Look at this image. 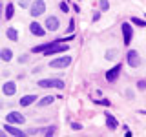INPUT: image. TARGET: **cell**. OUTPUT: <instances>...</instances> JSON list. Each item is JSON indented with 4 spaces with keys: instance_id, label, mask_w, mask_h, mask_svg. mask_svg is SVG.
Listing matches in <instances>:
<instances>
[{
    "instance_id": "6da1fadb",
    "label": "cell",
    "mask_w": 146,
    "mask_h": 137,
    "mask_svg": "<svg viewBox=\"0 0 146 137\" xmlns=\"http://www.w3.org/2000/svg\"><path fill=\"white\" fill-rule=\"evenodd\" d=\"M70 49V46L64 44V42H49V44H42V46H35L31 49V53H40L42 51L44 55H53V53H66Z\"/></svg>"
},
{
    "instance_id": "7a4b0ae2",
    "label": "cell",
    "mask_w": 146,
    "mask_h": 137,
    "mask_svg": "<svg viewBox=\"0 0 146 137\" xmlns=\"http://www.w3.org/2000/svg\"><path fill=\"white\" fill-rule=\"evenodd\" d=\"M38 86H40V88H57V90H62L66 84H64L60 79H42V80H38Z\"/></svg>"
},
{
    "instance_id": "3957f363",
    "label": "cell",
    "mask_w": 146,
    "mask_h": 137,
    "mask_svg": "<svg viewBox=\"0 0 146 137\" xmlns=\"http://www.w3.org/2000/svg\"><path fill=\"white\" fill-rule=\"evenodd\" d=\"M70 64H71V57L66 55V57H58V59H55V61H51V62H49V68L58 70V68H68Z\"/></svg>"
},
{
    "instance_id": "277c9868",
    "label": "cell",
    "mask_w": 146,
    "mask_h": 137,
    "mask_svg": "<svg viewBox=\"0 0 146 137\" xmlns=\"http://www.w3.org/2000/svg\"><path fill=\"white\" fill-rule=\"evenodd\" d=\"M44 11H46V4H44V0H35V2H33V6L29 7L31 17H40Z\"/></svg>"
},
{
    "instance_id": "5b68a950",
    "label": "cell",
    "mask_w": 146,
    "mask_h": 137,
    "mask_svg": "<svg viewBox=\"0 0 146 137\" xmlns=\"http://www.w3.org/2000/svg\"><path fill=\"white\" fill-rule=\"evenodd\" d=\"M126 61H128V64H130L131 68H139L141 66V57H139V53H137L135 49H130V51L126 53Z\"/></svg>"
},
{
    "instance_id": "8992f818",
    "label": "cell",
    "mask_w": 146,
    "mask_h": 137,
    "mask_svg": "<svg viewBox=\"0 0 146 137\" xmlns=\"http://www.w3.org/2000/svg\"><path fill=\"white\" fill-rule=\"evenodd\" d=\"M121 29H122V40H124V44L128 46L131 42V39H133V29H131V26L128 24V22H124V24L121 26Z\"/></svg>"
},
{
    "instance_id": "52a82bcc",
    "label": "cell",
    "mask_w": 146,
    "mask_h": 137,
    "mask_svg": "<svg viewBox=\"0 0 146 137\" xmlns=\"http://www.w3.org/2000/svg\"><path fill=\"white\" fill-rule=\"evenodd\" d=\"M6 119H7V122H11V124L13 122H15V124H24L26 122V117L22 115V113H18V112H9Z\"/></svg>"
},
{
    "instance_id": "ba28073f",
    "label": "cell",
    "mask_w": 146,
    "mask_h": 137,
    "mask_svg": "<svg viewBox=\"0 0 146 137\" xmlns=\"http://www.w3.org/2000/svg\"><path fill=\"white\" fill-rule=\"evenodd\" d=\"M119 75H121V64H117V66H113L111 70L106 71V80L108 82H115L119 79Z\"/></svg>"
},
{
    "instance_id": "9c48e42d",
    "label": "cell",
    "mask_w": 146,
    "mask_h": 137,
    "mask_svg": "<svg viewBox=\"0 0 146 137\" xmlns=\"http://www.w3.org/2000/svg\"><path fill=\"white\" fill-rule=\"evenodd\" d=\"M29 31H31L35 37H44V33H46L44 26L38 24V22H31V24H29Z\"/></svg>"
},
{
    "instance_id": "30bf717a",
    "label": "cell",
    "mask_w": 146,
    "mask_h": 137,
    "mask_svg": "<svg viewBox=\"0 0 146 137\" xmlns=\"http://www.w3.org/2000/svg\"><path fill=\"white\" fill-rule=\"evenodd\" d=\"M104 117H106V126L110 128V130H117V128H119V121H117V119L113 117L110 112H104Z\"/></svg>"
},
{
    "instance_id": "8fae6325",
    "label": "cell",
    "mask_w": 146,
    "mask_h": 137,
    "mask_svg": "<svg viewBox=\"0 0 146 137\" xmlns=\"http://www.w3.org/2000/svg\"><path fill=\"white\" fill-rule=\"evenodd\" d=\"M2 91H4V95H7V97H11V95H15V91H17V84H15L13 80H7L6 84H4Z\"/></svg>"
},
{
    "instance_id": "7c38bea8",
    "label": "cell",
    "mask_w": 146,
    "mask_h": 137,
    "mask_svg": "<svg viewBox=\"0 0 146 137\" xmlns=\"http://www.w3.org/2000/svg\"><path fill=\"white\" fill-rule=\"evenodd\" d=\"M58 18L57 17H48V20H46V29H49V31H57L58 29Z\"/></svg>"
},
{
    "instance_id": "4fadbf2b",
    "label": "cell",
    "mask_w": 146,
    "mask_h": 137,
    "mask_svg": "<svg viewBox=\"0 0 146 137\" xmlns=\"http://www.w3.org/2000/svg\"><path fill=\"white\" fill-rule=\"evenodd\" d=\"M0 59H2L4 62H9L13 59V51L9 48H2V49H0Z\"/></svg>"
},
{
    "instance_id": "5bb4252c",
    "label": "cell",
    "mask_w": 146,
    "mask_h": 137,
    "mask_svg": "<svg viewBox=\"0 0 146 137\" xmlns=\"http://www.w3.org/2000/svg\"><path fill=\"white\" fill-rule=\"evenodd\" d=\"M33 102H36V95H24L20 99V106H29Z\"/></svg>"
},
{
    "instance_id": "9a60e30c",
    "label": "cell",
    "mask_w": 146,
    "mask_h": 137,
    "mask_svg": "<svg viewBox=\"0 0 146 137\" xmlns=\"http://www.w3.org/2000/svg\"><path fill=\"white\" fill-rule=\"evenodd\" d=\"M55 99H57L55 95H46V97H42V99L38 100V106H42V108H44V106H49V104H51Z\"/></svg>"
},
{
    "instance_id": "2e32d148",
    "label": "cell",
    "mask_w": 146,
    "mask_h": 137,
    "mask_svg": "<svg viewBox=\"0 0 146 137\" xmlns=\"http://www.w3.org/2000/svg\"><path fill=\"white\" fill-rule=\"evenodd\" d=\"M4 128H6V132H7V134H11V135H24V132H22V130H18V128L11 126V124H6Z\"/></svg>"
},
{
    "instance_id": "e0dca14e",
    "label": "cell",
    "mask_w": 146,
    "mask_h": 137,
    "mask_svg": "<svg viewBox=\"0 0 146 137\" xmlns=\"http://www.w3.org/2000/svg\"><path fill=\"white\" fill-rule=\"evenodd\" d=\"M6 35H7L9 40H13V42H17V40H18V31L13 29V27H9V29L6 31Z\"/></svg>"
},
{
    "instance_id": "ac0fdd59",
    "label": "cell",
    "mask_w": 146,
    "mask_h": 137,
    "mask_svg": "<svg viewBox=\"0 0 146 137\" xmlns=\"http://www.w3.org/2000/svg\"><path fill=\"white\" fill-rule=\"evenodd\" d=\"M13 11H15V6H13V4H7V6H6V18H7V20L13 18Z\"/></svg>"
},
{
    "instance_id": "d6986e66",
    "label": "cell",
    "mask_w": 146,
    "mask_h": 137,
    "mask_svg": "<svg viewBox=\"0 0 146 137\" xmlns=\"http://www.w3.org/2000/svg\"><path fill=\"white\" fill-rule=\"evenodd\" d=\"M131 24H137L139 27H146V20H143V18H137V17H131Z\"/></svg>"
},
{
    "instance_id": "ffe728a7",
    "label": "cell",
    "mask_w": 146,
    "mask_h": 137,
    "mask_svg": "<svg viewBox=\"0 0 146 137\" xmlns=\"http://www.w3.org/2000/svg\"><path fill=\"white\" fill-rule=\"evenodd\" d=\"M117 57H119V51H115V49H110V51L106 53L108 61H113V59H117Z\"/></svg>"
},
{
    "instance_id": "44dd1931",
    "label": "cell",
    "mask_w": 146,
    "mask_h": 137,
    "mask_svg": "<svg viewBox=\"0 0 146 137\" xmlns=\"http://www.w3.org/2000/svg\"><path fill=\"white\" fill-rule=\"evenodd\" d=\"M110 9V2L108 0H100V11H108Z\"/></svg>"
},
{
    "instance_id": "7402d4cb",
    "label": "cell",
    "mask_w": 146,
    "mask_h": 137,
    "mask_svg": "<svg viewBox=\"0 0 146 137\" xmlns=\"http://www.w3.org/2000/svg\"><path fill=\"white\" fill-rule=\"evenodd\" d=\"M55 132H57V126H49L48 130H44V134H46V135H53Z\"/></svg>"
},
{
    "instance_id": "603a6c76",
    "label": "cell",
    "mask_w": 146,
    "mask_h": 137,
    "mask_svg": "<svg viewBox=\"0 0 146 137\" xmlns=\"http://www.w3.org/2000/svg\"><path fill=\"white\" fill-rule=\"evenodd\" d=\"M29 2H31V0H18V6H20V7H27Z\"/></svg>"
},
{
    "instance_id": "cb8c5ba5",
    "label": "cell",
    "mask_w": 146,
    "mask_h": 137,
    "mask_svg": "<svg viewBox=\"0 0 146 137\" xmlns=\"http://www.w3.org/2000/svg\"><path fill=\"white\" fill-rule=\"evenodd\" d=\"M137 88H139V90H146V80H139V82H137Z\"/></svg>"
},
{
    "instance_id": "d4e9b609",
    "label": "cell",
    "mask_w": 146,
    "mask_h": 137,
    "mask_svg": "<svg viewBox=\"0 0 146 137\" xmlns=\"http://www.w3.org/2000/svg\"><path fill=\"white\" fill-rule=\"evenodd\" d=\"M60 11H62V13H68V11H70V9H68V4H66V2H60Z\"/></svg>"
},
{
    "instance_id": "484cf974",
    "label": "cell",
    "mask_w": 146,
    "mask_h": 137,
    "mask_svg": "<svg viewBox=\"0 0 146 137\" xmlns=\"http://www.w3.org/2000/svg\"><path fill=\"white\" fill-rule=\"evenodd\" d=\"M75 29V22H73V18L70 20V26H68V33H71V31Z\"/></svg>"
},
{
    "instance_id": "4316f807",
    "label": "cell",
    "mask_w": 146,
    "mask_h": 137,
    "mask_svg": "<svg viewBox=\"0 0 146 137\" xmlns=\"http://www.w3.org/2000/svg\"><path fill=\"white\" fill-rule=\"evenodd\" d=\"M71 128H73V130H80L82 124H80V122H71Z\"/></svg>"
},
{
    "instance_id": "83f0119b",
    "label": "cell",
    "mask_w": 146,
    "mask_h": 137,
    "mask_svg": "<svg viewBox=\"0 0 146 137\" xmlns=\"http://www.w3.org/2000/svg\"><path fill=\"white\" fill-rule=\"evenodd\" d=\"M95 102H99V104H104V106H110V100H106V99H102V100H95Z\"/></svg>"
},
{
    "instance_id": "f1b7e54d",
    "label": "cell",
    "mask_w": 146,
    "mask_h": 137,
    "mask_svg": "<svg viewBox=\"0 0 146 137\" xmlns=\"http://www.w3.org/2000/svg\"><path fill=\"white\" fill-rule=\"evenodd\" d=\"M27 61V55H22V57H18V62H26Z\"/></svg>"
},
{
    "instance_id": "f546056e",
    "label": "cell",
    "mask_w": 146,
    "mask_h": 137,
    "mask_svg": "<svg viewBox=\"0 0 146 137\" xmlns=\"http://www.w3.org/2000/svg\"><path fill=\"white\" fill-rule=\"evenodd\" d=\"M2 9H6V7H4V6H2V2H0V17H2Z\"/></svg>"
},
{
    "instance_id": "4dcf8cb0",
    "label": "cell",
    "mask_w": 146,
    "mask_h": 137,
    "mask_svg": "<svg viewBox=\"0 0 146 137\" xmlns=\"http://www.w3.org/2000/svg\"><path fill=\"white\" fill-rule=\"evenodd\" d=\"M4 135H6V134H4V132H2V130H0V137H4Z\"/></svg>"
}]
</instances>
